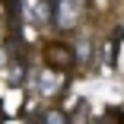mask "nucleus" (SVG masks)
<instances>
[{
  "label": "nucleus",
  "mask_w": 124,
  "mask_h": 124,
  "mask_svg": "<svg viewBox=\"0 0 124 124\" xmlns=\"http://www.w3.org/2000/svg\"><path fill=\"white\" fill-rule=\"evenodd\" d=\"M45 64L51 67V70L67 73V70L73 67V48H70V45H48V48H45Z\"/></svg>",
  "instance_id": "obj_1"
},
{
  "label": "nucleus",
  "mask_w": 124,
  "mask_h": 124,
  "mask_svg": "<svg viewBox=\"0 0 124 124\" xmlns=\"http://www.w3.org/2000/svg\"><path fill=\"white\" fill-rule=\"evenodd\" d=\"M41 124H70V118H67V111H61V108H48V111L41 115Z\"/></svg>",
  "instance_id": "obj_2"
}]
</instances>
